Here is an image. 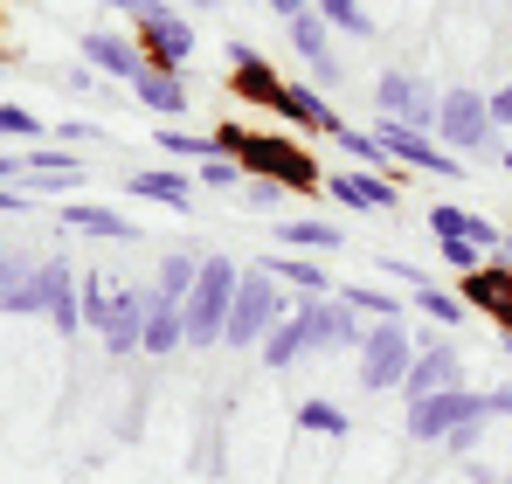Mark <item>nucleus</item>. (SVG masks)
<instances>
[{
    "instance_id": "obj_46",
    "label": "nucleus",
    "mask_w": 512,
    "mask_h": 484,
    "mask_svg": "<svg viewBox=\"0 0 512 484\" xmlns=\"http://www.w3.org/2000/svg\"><path fill=\"white\" fill-rule=\"evenodd\" d=\"M28 166H21V153H0V180H21Z\"/></svg>"
},
{
    "instance_id": "obj_50",
    "label": "nucleus",
    "mask_w": 512,
    "mask_h": 484,
    "mask_svg": "<svg viewBox=\"0 0 512 484\" xmlns=\"http://www.w3.org/2000/svg\"><path fill=\"white\" fill-rule=\"evenodd\" d=\"M180 7H194V14H208V7H222V0H180Z\"/></svg>"
},
{
    "instance_id": "obj_31",
    "label": "nucleus",
    "mask_w": 512,
    "mask_h": 484,
    "mask_svg": "<svg viewBox=\"0 0 512 484\" xmlns=\"http://www.w3.org/2000/svg\"><path fill=\"white\" fill-rule=\"evenodd\" d=\"M471 222H478V215L457 208V201H436V208H429V236L436 242H471Z\"/></svg>"
},
{
    "instance_id": "obj_38",
    "label": "nucleus",
    "mask_w": 512,
    "mask_h": 484,
    "mask_svg": "<svg viewBox=\"0 0 512 484\" xmlns=\"http://www.w3.org/2000/svg\"><path fill=\"white\" fill-rule=\"evenodd\" d=\"M436 249H443V263H457V270H478V263H485L478 242H436Z\"/></svg>"
},
{
    "instance_id": "obj_16",
    "label": "nucleus",
    "mask_w": 512,
    "mask_h": 484,
    "mask_svg": "<svg viewBox=\"0 0 512 484\" xmlns=\"http://www.w3.org/2000/svg\"><path fill=\"white\" fill-rule=\"evenodd\" d=\"M291 49L305 56V70L319 90H333L340 83V56H333V35H326V14L312 7V14H291Z\"/></svg>"
},
{
    "instance_id": "obj_32",
    "label": "nucleus",
    "mask_w": 512,
    "mask_h": 484,
    "mask_svg": "<svg viewBox=\"0 0 512 484\" xmlns=\"http://www.w3.org/2000/svg\"><path fill=\"white\" fill-rule=\"evenodd\" d=\"M319 14H326V28H340V35H374V28H381L360 0H319Z\"/></svg>"
},
{
    "instance_id": "obj_22",
    "label": "nucleus",
    "mask_w": 512,
    "mask_h": 484,
    "mask_svg": "<svg viewBox=\"0 0 512 484\" xmlns=\"http://www.w3.org/2000/svg\"><path fill=\"white\" fill-rule=\"evenodd\" d=\"M63 229L97 236V242H139L132 215H118V208H104V201H70V208H63Z\"/></svg>"
},
{
    "instance_id": "obj_28",
    "label": "nucleus",
    "mask_w": 512,
    "mask_h": 484,
    "mask_svg": "<svg viewBox=\"0 0 512 484\" xmlns=\"http://www.w3.org/2000/svg\"><path fill=\"white\" fill-rule=\"evenodd\" d=\"M194 277H201V256H194V249H167V256H160V284H153V291H160L167 305H187Z\"/></svg>"
},
{
    "instance_id": "obj_15",
    "label": "nucleus",
    "mask_w": 512,
    "mask_h": 484,
    "mask_svg": "<svg viewBox=\"0 0 512 484\" xmlns=\"http://www.w3.org/2000/svg\"><path fill=\"white\" fill-rule=\"evenodd\" d=\"M146 312H153V291H111V312H104V353L111 360L146 346Z\"/></svg>"
},
{
    "instance_id": "obj_17",
    "label": "nucleus",
    "mask_w": 512,
    "mask_h": 484,
    "mask_svg": "<svg viewBox=\"0 0 512 484\" xmlns=\"http://www.w3.org/2000/svg\"><path fill=\"white\" fill-rule=\"evenodd\" d=\"M84 63L97 77H125V83H139L153 70V63L139 56V42H132V35H111V28H90L84 35Z\"/></svg>"
},
{
    "instance_id": "obj_23",
    "label": "nucleus",
    "mask_w": 512,
    "mask_h": 484,
    "mask_svg": "<svg viewBox=\"0 0 512 484\" xmlns=\"http://www.w3.org/2000/svg\"><path fill=\"white\" fill-rule=\"evenodd\" d=\"M263 270L277 277V284H291V291H305V298H333V284H326V263L319 256H263Z\"/></svg>"
},
{
    "instance_id": "obj_41",
    "label": "nucleus",
    "mask_w": 512,
    "mask_h": 484,
    "mask_svg": "<svg viewBox=\"0 0 512 484\" xmlns=\"http://www.w3.org/2000/svg\"><path fill=\"white\" fill-rule=\"evenodd\" d=\"M49 139H63V146H90V139H97V125H84V118H70V125H56Z\"/></svg>"
},
{
    "instance_id": "obj_26",
    "label": "nucleus",
    "mask_w": 512,
    "mask_h": 484,
    "mask_svg": "<svg viewBox=\"0 0 512 484\" xmlns=\"http://www.w3.org/2000/svg\"><path fill=\"white\" fill-rule=\"evenodd\" d=\"M132 97H139L146 111H160V118H180V111H187V83H180V70H146V77L132 83Z\"/></svg>"
},
{
    "instance_id": "obj_4",
    "label": "nucleus",
    "mask_w": 512,
    "mask_h": 484,
    "mask_svg": "<svg viewBox=\"0 0 512 484\" xmlns=\"http://www.w3.org/2000/svg\"><path fill=\"white\" fill-rule=\"evenodd\" d=\"M436 139H443L457 160H471V153H492L499 125H492V104H485V90H471V83L443 90V97H436Z\"/></svg>"
},
{
    "instance_id": "obj_11",
    "label": "nucleus",
    "mask_w": 512,
    "mask_h": 484,
    "mask_svg": "<svg viewBox=\"0 0 512 484\" xmlns=\"http://www.w3.org/2000/svg\"><path fill=\"white\" fill-rule=\"evenodd\" d=\"M229 90L256 104V111H277L284 118V77L270 70V56H256L250 42H229Z\"/></svg>"
},
{
    "instance_id": "obj_13",
    "label": "nucleus",
    "mask_w": 512,
    "mask_h": 484,
    "mask_svg": "<svg viewBox=\"0 0 512 484\" xmlns=\"http://www.w3.org/2000/svg\"><path fill=\"white\" fill-rule=\"evenodd\" d=\"M374 111L429 132V125H436V90H429L423 77H409V70H381V83H374Z\"/></svg>"
},
{
    "instance_id": "obj_34",
    "label": "nucleus",
    "mask_w": 512,
    "mask_h": 484,
    "mask_svg": "<svg viewBox=\"0 0 512 484\" xmlns=\"http://www.w3.org/2000/svg\"><path fill=\"white\" fill-rule=\"evenodd\" d=\"M298 429H312V436H346V408H333V402H298Z\"/></svg>"
},
{
    "instance_id": "obj_35",
    "label": "nucleus",
    "mask_w": 512,
    "mask_h": 484,
    "mask_svg": "<svg viewBox=\"0 0 512 484\" xmlns=\"http://www.w3.org/2000/svg\"><path fill=\"white\" fill-rule=\"evenodd\" d=\"M77 298H84V325H90V332H104L111 291H104V277H97V270H84V277H77Z\"/></svg>"
},
{
    "instance_id": "obj_44",
    "label": "nucleus",
    "mask_w": 512,
    "mask_h": 484,
    "mask_svg": "<svg viewBox=\"0 0 512 484\" xmlns=\"http://www.w3.org/2000/svg\"><path fill=\"white\" fill-rule=\"evenodd\" d=\"M263 7H270V14H284V21H291V14H312V7H319V0H263Z\"/></svg>"
},
{
    "instance_id": "obj_36",
    "label": "nucleus",
    "mask_w": 512,
    "mask_h": 484,
    "mask_svg": "<svg viewBox=\"0 0 512 484\" xmlns=\"http://www.w3.org/2000/svg\"><path fill=\"white\" fill-rule=\"evenodd\" d=\"M160 146L180 160H215V132H160Z\"/></svg>"
},
{
    "instance_id": "obj_40",
    "label": "nucleus",
    "mask_w": 512,
    "mask_h": 484,
    "mask_svg": "<svg viewBox=\"0 0 512 484\" xmlns=\"http://www.w3.org/2000/svg\"><path fill=\"white\" fill-rule=\"evenodd\" d=\"M485 422H492V415H485ZM485 422H464V429H450V436H443V450H478V436H485Z\"/></svg>"
},
{
    "instance_id": "obj_7",
    "label": "nucleus",
    "mask_w": 512,
    "mask_h": 484,
    "mask_svg": "<svg viewBox=\"0 0 512 484\" xmlns=\"http://www.w3.org/2000/svg\"><path fill=\"white\" fill-rule=\"evenodd\" d=\"M485 415H492V395H485V388H443V395L409 402V436H416V443H443L450 429L485 422Z\"/></svg>"
},
{
    "instance_id": "obj_14",
    "label": "nucleus",
    "mask_w": 512,
    "mask_h": 484,
    "mask_svg": "<svg viewBox=\"0 0 512 484\" xmlns=\"http://www.w3.org/2000/svg\"><path fill=\"white\" fill-rule=\"evenodd\" d=\"M326 194H333L340 208H367V215H388V208H402V187H395V173H374V166H346V173H326Z\"/></svg>"
},
{
    "instance_id": "obj_39",
    "label": "nucleus",
    "mask_w": 512,
    "mask_h": 484,
    "mask_svg": "<svg viewBox=\"0 0 512 484\" xmlns=\"http://www.w3.org/2000/svg\"><path fill=\"white\" fill-rule=\"evenodd\" d=\"M243 201H250V208H277L284 187H277V180H243Z\"/></svg>"
},
{
    "instance_id": "obj_3",
    "label": "nucleus",
    "mask_w": 512,
    "mask_h": 484,
    "mask_svg": "<svg viewBox=\"0 0 512 484\" xmlns=\"http://www.w3.org/2000/svg\"><path fill=\"white\" fill-rule=\"evenodd\" d=\"M416 367V332L402 319H374L367 339H360V388L367 395H395Z\"/></svg>"
},
{
    "instance_id": "obj_20",
    "label": "nucleus",
    "mask_w": 512,
    "mask_h": 484,
    "mask_svg": "<svg viewBox=\"0 0 512 484\" xmlns=\"http://www.w3.org/2000/svg\"><path fill=\"white\" fill-rule=\"evenodd\" d=\"M284 118H291L298 132H326V139H333V132L346 125L340 111L326 104V90H319L312 77H305V83H291V77H284Z\"/></svg>"
},
{
    "instance_id": "obj_33",
    "label": "nucleus",
    "mask_w": 512,
    "mask_h": 484,
    "mask_svg": "<svg viewBox=\"0 0 512 484\" xmlns=\"http://www.w3.org/2000/svg\"><path fill=\"white\" fill-rule=\"evenodd\" d=\"M333 139H340V146H346V153H353L360 166H374V173H395V160L381 153V139H374V132H353V125H340Z\"/></svg>"
},
{
    "instance_id": "obj_45",
    "label": "nucleus",
    "mask_w": 512,
    "mask_h": 484,
    "mask_svg": "<svg viewBox=\"0 0 512 484\" xmlns=\"http://www.w3.org/2000/svg\"><path fill=\"white\" fill-rule=\"evenodd\" d=\"M14 208H28V194L21 187H0V215H14Z\"/></svg>"
},
{
    "instance_id": "obj_24",
    "label": "nucleus",
    "mask_w": 512,
    "mask_h": 484,
    "mask_svg": "<svg viewBox=\"0 0 512 484\" xmlns=\"http://www.w3.org/2000/svg\"><path fill=\"white\" fill-rule=\"evenodd\" d=\"M187 346V319H180V305H167L160 291H153V312H146V346L139 353H153V360H167Z\"/></svg>"
},
{
    "instance_id": "obj_10",
    "label": "nucleus",
    "mask_w": 512,
    "mask_h": 484,
    "mask_svg": "<svg viewBox=\"0 0 512 484\" xmlns=\"http://www.w3.org/2000/svg\"><path fill=\"white\" fill-rule=\"evenodd\" d=\"M443 388H464V353L450 346V339H416V367H409V381H402V395L409 402H423V395H443Z\"/></svg>"
},
{
    "instance_id": "obj_5",
    "label": "nucleus",
    "mask_w": 512,
    "mask_h": 484,
    "mask_svg": "<svg viewBox=\"0 0 512 484\" xmlns=\"http://www.w3.org/2000/svg\"><path fill=\"white\" fill-rule=\"evenodd\" d=\"M291 312V298H284V284L256 263L243 270V284H236V305H229V332H222V346H263V332Z\"/></svg>"
},
{
    "instance_id": "obj_37",
    "label": "nucleus",
    "mask_w": 512,
    "mask_h": 484,
    "mask_svg": "<svg viewBox=\"0 0 512 484\" xmlns=\"http://www.w3.org/2000/svg\"><path fill=\"white\" fill-rule=\"evenodd\" d=\"M250 173L229 160V153H215V160H201V173H194V187H243Z\"/></svg>"
},
{
    "instance_id": "obj_25",
    "label": "nucleus",
    "mask_w": 512,
    "mask_h": 484,
    "mask_svg": "<svg viewBox=\"0 0 512 484\" xmlns=\"http://www.w3.org/2000/svg\"><path fill=\"white\" fill-rule=\"evenodd\" d=\"M0 312H14V319H42V312H49V291H42V263H14Z\"/></svg>"
},
{
    "instance_id": "obj_12",
    "label": "nucleus",
    "mask_w": 512,
    "mask_h": 484,
    "mask_svg": "<svg viewBox=\"0 0 512 484\" xmlns=\"http://www.w3.org/2000/svg\"><path fill=\"white\" fill-rule=\"evenodd\" d=\"M457 298H464V312H478V319H492L499 332H512V263H478V270H464Z\"/></svg>"
},
{
    "instance_id": "obj_1",
    "label": "nucleus",
    "mask_w": 512,
    "mask_h": 484,
    "mask_svg": "<svg viewBox=\"0 0 512 484\" xmlns=\"http://www.w3.org/2000/svg\"><path fill=\"white\" fill-rule=\"evenodd\" d=\"M215 153H229L250 180H277L284 194H326V166L312 160L298 139H284V132H250V125L222 118L215 125Z\"/></svg>"
},
{
    "instance_id": "obj_29",
    "label": "nucleus",
    "mask_w": 512,
    "mask_h": 484,
    "mask_svg": "<svg viewBox=\"0 0 512 484\" xmlns=\"http://www.w3.org/2000/svg\"><path fill=\"white\" fill-rule=\"evenodd\" d=\"M340 298L360 305V319H402V305H409V298H395V291H381V284H346Z\"/></svg>"
},
{
    "instance_id": "obj_42",
    "label": "nucleus",
    "mask_w": 512,
    "mask_h": 484,
    "mask_svg": "<svg viewBox=\"0 0 512 484\" xmlns=\"http://www.w3.org/2000/svg\"><path fill=\"white\" fill-rule=\"evenodd\" d=\"M485 104H492V125H506V132H512V83H499Z\"/></svg>"
},
{
    "instance_id": "obj_18",
    "label": "nucleus",
    "mask_w": 512,
    "mask_h": 484,
    "mask_svg": "<svg viewBox=\"0 0 512 484\" xmlns=\"http://www.w3.org/2000/svg\"><path fill=\"white\" fill-rule=\"evenodd\" d=\"M312 325H319V353H326V346L360 353V339H367L374 319H360V305H346L340 291H333V298H312Z\"/></svg>"
},
{
    "instance_id": "obj_43",
    "label": "nucleus",
    "mask_w": 512,
    "mask_h": 484,
    "mask_svg": "<svg viewBox=\"0 0 512 484\" xmlns=\"http://www.w3.org/2000/svg\"><path fill=\"white\" fill-rule=\"evenodd\" d=\"M63 83H70V90H84V97H90V90H97V83H104V77H97L90 63H77V70H63Z\"/></svg>"
},
{
    "instance_id": "obj_9",
    "label": "nucleus",
    "mask_w": 512,
    "mask_h": 484,
    "mask_svg": "<svg viewBox=\"0 0 512 484\" xmlns=\"http://www.w3.org/2000/svg\"><path fill=\"white\" fill-rule=\"evenodd\" d=\"M305 353H319V325H312V298H291V312L263 332L256 360H263L270 374H284V367H298Z\"/></svg>"
},
{
    "instance_id": "obj_49",
    "label": "nucleus",
    "mask_w": 512,
    "mask_h": 484,
    "mask_svg": "<svg viewBox=\"0 0 512 484\" xmlns=\"http://www.w3.org/2000/svg\"><path fill=\"white\" fill-rule=\"evenodd\" d=\"M7 277H14V256H0V298H7Z\"/></svg>"
},
{
    "instance_id": "obj_30",
    "label": "nucleus",
    "mask_w": 512,
    "mask_h": 484,
    "mask_svg": "<svg viewBox=\"0 0 512 484\" xmlns=\"http://www.w3.org/2000/svg\"><path fill=\"white\" fill-rule=\"evenodd\" d=\"M409 305H416L423 319H436V325H464V298H457V291H436V284H416V291H409Z\"/></svg>"
},
{
    "instance_id": "obj_19",
    "label": "nucleus",
    "mask_w": 512,
    "mask_h": 484,
    "mask_svg": "<svg viewBox=\"0 0 512 484\" xmlns=\"http://www.w3.org/2000/svg\"><path fill=\"white\" fill-rule=\"evenodd\" d=\"M42 291H49V325L56 332H84V298H77V270L63 256H42Z\"/></svg>"
},
{
    "instance_id": "obj_2",
    "label": "nucleus",
    "mask_w": 512,
    "mask_h": 484,
    "mask_svg": "<svg viewBox=\"0 0 512 484\" xmlns=\"http://www.w3.org/2000/svg\"><path fill=\"white\" fill-rule=\"evenodd\" d=\"M236 284H243V263L236 256H201V277H194V291H187V305H180V319H187V346L194 353H208V346H222V332H229V305H236Z\"/></svg>"
},
{
    "instance_id": "obj_6",
    "label": "nucleus",
    "mask_w": 512,
    "mask_h": 484,
    "mask_svg": "<svg viewBox=\"0 0 512 484\" xmlns=\"http://www.w3.org/2000/svg\"><path fill=\"white\" fill-rule=\"evenodd\" d=\"M132 42H139V56H146L153 70H187L194 49H201L194 21H187L180 7H167V0H153L146 14H132Z\"/></svg>"
},
{
    "instance_id": "obj_8",
    "label": "nucleus",
    "mask_w": 512,
    "mask_h": 484,
    "mask_svg": "<svg viewBox=\"0 0 512 484\" xmlns=\"http://www.w3.org/2000/svg\"><path fill=\"white\" fill-rule=\"evenodd\" d=\"M374 139H381V153H388V160L409 166V173H443V180H457V173H464V160H457V153H450L436 132H423V125L381 118V132H374Z\"/></svg>"
},
{
    "instance_id": "obj_21",
    "label": "nucleus",
    "mask_w": 512,
    "mask_h": 484,
    "mask_svg": "<svg viewBox=\"0 0 512 484\" xmlns=\"http://www.w3.org/2000/svg\"><path fill=\"white\" fill-rule=\"evenodd\" d=\"M125 187H132L139 201H160V208H173V215H187V208H194V180H187L180 166H139Z\"/></svg>"
},
{
    "instance_id": "obj_47",
    "label": "nucleus",
    "mask_w": 512,
    "mask_h": 484,
    "mask_svg": "<svg viewBox=\"0 0 512 484\" xmlns=\"http://www.w3.org/2000/svg\"><path fill=\"white\" fill-rule=\"evenodd\" d=\"M492 395V415H512V388H485Z\"/></svg>"
},
{
    "instance_id": "obj_48",
    "label": "nucleus",
    "mask_w": 512,
    "mask_h": 484,
    "mask_svg": "<svg viewBox=\"0 0 512 484\" xmlns=\"http://www.w3.org/2000/svg\"><path fill=\"white\" fill-rule=\"evenodd\" d=\"M104 7H118V14H146L153 0H104Z\"/></svg>"
},
{
    "instance_id": "obj_51",
    "label": "nucleus",
    "mask_w": 512,
    "mask_h": 484,
    "mask_svg": "<svg viewBox=\"0 0 512 484\" xmlns=\"http://www.w3.org/2000/svg\"><path fill=\"white\" fill-rule=\"evenodd\" d=\"M506 484H512V478H506Z\"/></svg>"
},
{
    "instance_id": "obj_27",
    "label": "nucleus",
    "mask_w": 512,
    "mask_h": 484,
    "mask_svg": "<svg viewBox=\"0 0 512 484\" xmlns=\"http://www.w3.org/2000/svg\"><path fill=\"white\" fill-rule=\"evenodd\" d=\"M277 242H291L298 256H333L346 236L326 222V215H305V222H277Z\"/></svg>"
}]
</instances>
